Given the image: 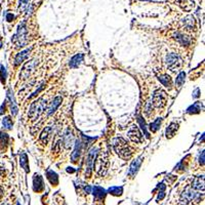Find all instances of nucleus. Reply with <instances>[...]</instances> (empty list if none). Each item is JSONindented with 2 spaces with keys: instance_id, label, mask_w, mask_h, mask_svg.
Here are the masks:
<instances>
[{
  "instance_id": "nucleus-14",
  "label": "nucleus",
  "mask_w": 205,
  "mask_h": 205,
  "mask_svg": "<svg viewBox=\"0 0 205 205\" xmlns=\"http://www.w3.org/2000/svg\"><path fill=\"white\" fill-rule=\"evenodd\" d=\"M30 52H31V49H26V50L21 51L20 53H17V55L15 57V66H19V65H21L22 63H23L27 57H28V55H30Z\"/></svg>"
},
{
  "instance_id": "nucleus-27",
  "label": "nucleus",
  "mask_w": 205,
  "mask_h": 205,
  "mask_svg": "<svg viewBox=\"0 0 205 205\" xmlns=\"http://www.w3.org/2000/svg\"><path fill=\"white\" fill-rule=\"evenodd\" d=\"M122 192H123V190H122V188H119V187H112V188L109 189V193L115 196L121 195Z\"/></svg>"
},
{
  "instance_id": "nucleus-22",
  "label": "nucleus",
  "mask_w": 205,
  "mask_h": 205,
  "mask_svg": "<svg viewBox=\"0 0 205 205\" xmlns=\"http://www.w3.org/2000/svg\"><path fill=\"white\" fill-rule=\"evenodd\" d=\"M180 3L182 7L185 10H191L194 7V1L193 0H180Z\"/></svg>"
},
{
  "instance_id": "nucleus-33",
  "label": "nucleus",
  "mask_w": 205,
  "mask_h": 205,
  "mask_svg": "<svg viewBox=\"0 0 205 205\" xmlns=\"http://www.w3.org/2000/svg\"><path fill=\"white\" fill-rule=\"evenodd\" d=\"M2 194H3V190H2V188L0 187V198L2 197Z\"/></svg>"
},
{
  "instance_id": "nucleus-17",
  "label": "nucleus",
  "mask_w": 205,
  "mask_h": 205,
  "mask_svg": "<svg viewBox=\"0 0 205 205\" xmlns=\"http://www.w3.org/2000/svg\"><path fill=\"white\" fill-rule=\"evenodd\" d=\"M184 25L188 30H195L196 27V21L192 15H188V17H185L184 20Z\"/></svg>"
},
{
  "instance_id": "nucleus-3",
  "label": "nucleus",
  "mask_w": 205,
  "mask_h": 205,
  "mask_svg": "<svg viewBox=\"0 0 205 205\" xmlns=\"http://www.w3.org/2000/svg\"><path fill=\"white\" fill-rule=\"evenodd\" d=\"M12 41L17 47H24V46H26L28 44V30H27V25L25 21L22 22L19 25L17 34L13 36Z\"/></svg>"
},
{
  "instance_id": "nucleus-23",
  "label": "nucleus",
  "mask_w": 205,
  "mask_h": 205,
  "mask_svg": "<svg viewBox=\"0 0 205 205\" xmlns=\"http://www.w3.org/2000/svg\"><path fill=\"white\" fill-rule=\"evenodd\" d=\"M161 122H162L161 118H158L156 121H154L153 123L150 124V127H149V128H150V130L152 131V132H156V131L159 129L160 125H161Z\"/></svg>"
},
{
  "instance_id": "nucleus-31",
  "label": "nucleus",
  "mask_w": 205,
  "mask_h": 205,
  "mask_svg": "<svg viewBox=\"0 0 205 205\" xmlns=\"http://www.w3.org/2000/svg\"><path fill=\"white\" fill-rule=\"evenodd\" d=\"M0 79H1L2 83L5 82V69L2 65H0Z\"/></svg>"
},
{
  "instance_id": "nucleus-29",
  "label": "nucleus",
  "mask_w": 205,
  "mask_h": 205,
  "mask_svg": "<svg viewBox=\"0 0 205 205\" xmlns=\"http://www.w3.org/2000/svg\"><path fill=\"white\" fill-rule=\"evenodd\" d=\"M7 140H8V137L6 133L4 132H0V147L4 146V145H7Z\"/></svg>"
},
{
  "instance_id": "nucleus-24",
  "label": "nucleus",
  "mask_w": 205,
  "mask_h": 205,
  "mask_svg": "<svg viewBox=\"0 0 205 205\" xmlns=\"http://www.w3.org/2000/svg\"><path fill=\"white\" fill-rule=\"evenodd\" d=\"M93 194H95V196L97 198V199H102V198L105 197V191L102 190V188H100V187H95V189H93Z\"/></svg>"
},
{
  "instance_id": "nucleus-2",
  "label": "nucleus",
  "mask_w": 205,
  "mask_h": 205,
  "mask_svg": "<svg viewBox=\"0 0 205 205\" xmlns=\"http://www.w3.org/2000/svg\"><path fill=\"white\" fill-rule=\"evenodd\" d=\"M113 147H114L115 152L117 153V155L120 158L124 160H127L131 156L133 155V150L130 146L128 145V142L122 137H117L113 142Z\"/></svg>"
},
{
  "instance_id": "nucleus-12",
  "label": "nucleus",
  "mask_w": 205,
  "mask_h": 205,
  "mask_svg": "<svg viewBox=\"0 0 205 205\" xmlns=\"http://www.w3.org/2000/svg\"><path fill=\"white\" fill-rule=\"evenodd\" d=\"M95 155H97L95 150V149H92V150L89 152V154H88L87 158H86V173H87V175L90 174L91 169L93 168V161H95Z\"/></svg>"
},
{
  "instance_id": "nucleus-26",
  "label": "nucleus",
  "mask_w": 205,
  "mask_h": 205,
  "mask_svg": "<svg viewBox=\"0 0 205 205\" xmlns=\"http://www.w3.org/2000/svg\"><path fill=\"white\" fill-rule=\"evenodd\" d=\"M2 124L6 129H12V121L10 119V117H4L2 120Z\"/></svg>"
},
{
  "instance_id": "nucleus-21",
  "label": "nucleus",
  "mask_w": 205,
  "mask_h": 205,
  "mask_svg": "<svg viewBox=\"0 0 205 205\" xmlns=\"http://www.w3.org/2000/svg\"><path fill=\"white\" fill-rule=\"evenodd\" d=\"M80 153H81V142L80 141H76V146H75V150L72 153V162H77V160L79 159Z\"/></svg>"
},
{
  "instance_id": "nucleus-30",
  "label": "nucleus",
  "mask_w": 205,
  "mask_h": 205,
  "mask_svg": "<svg viewBox=\"0 0 205 205\" xmlns=\"http://www.w3.org/2000/svg\"><path fill=\"white\" fill-rule=\"evenodd\" d=\"M28 4H29V0H21L20 1V10L24 12L25 9H27L28 8Z\"/></svg>"
},
{
  "instance_id": "nucleus-11",
  "label": "nucleus",
  "mask_w": 205,
  "mask_h": 205,
  "mask_svg": "<svg viewBox=\"0 0 205 205\" xmlns=\"http://www.w3.org/2000/svg\"><path fill=\"white\" fill-rule=\"evenodd\" d=\"M62 101H63L62 97H55L52 101L49 102V104H48V106H47V109H46V111H47V113H46V114H47V116L52 114V113L57 110V107L61 105Z\"/></svg>"
},
{
  "instance_id": "nucleus-16",
  "label": "nucleus",
  "mask_w": 205,
  "mask_h": 205,
  "mask_svg": "<svg viewBox=\"0 0 205 205\" xmlns=\"http://www.w3.org/2000/svg\"><path fill=\"white\" fill-rule=\"evenodd\" d=\"M177 129H179V124L175 123V122L170 123V125L166 128V137L167 139H171V137L177 133Z\"/></svg>"
},
{
  "instance_id": "nucleus-1",
  "label": "nucleus",
  "mask_w": 205,
  "mask_h": 205,
  "mask_svg": "<svg viewBox=\"0 0 205 205\" xmlns=\"http://www.w3.org/2000/svg\"><path fill=\"white\" fill-rule=\"evenodd\" d=\"M48 102V97L47 95H43V97H39L37 101L32 102L30 106L28 112V118H30L31 121H36L37 119L43 114V112L47 108Z\"/></svg>"
},
{
  "instance_id": "nucleus-10",
  "label": "nucleus",
  "mask_w": 205,
  "mask_h": 205,
  "mask_svg": "<svg viewBox=\"0 0 205 205\" xmlns=\"http://www.w3.org/2000/svg\"><path fill=\"white\" fill-rule=\"evenodd\" d=\"M192 189L198 192H202L204 191V177L203 175L200 177H196L192 182Z\"/></svg>"
},
{
  "instance_id": "nucleus-19",
  "label": "nucleus",
  "mask_w": 205,
  "mask_h": 205,
  "mask_svg": "<svg viewBox=\"0 0 205 205\" xmlns=\"http://www.w3.org/2000/svg\"><path fill=\"white\" fill-rule=\"evenodd\" d=\"M159 81L163 84L165 87H169L170 88L172 86V79L170 78V76L167 74H163L159 76Z\"/></svg>"
},
{
  "instance_id": "nucleus-32",
  "label": "nucleus",
  "mask_w": 205,
  "mask_h": 205,
  "mask_svg": "<svg viewBox=\"0 0 205 205\" xmlns=\"http://www.w3.org/2000/svg\"><path fill=\"white\" fill-rule=\"evenodd\" d=\"M12 19H13V15H12V13H8L7 17H6V20H7L8 22H12Z\"/></svg>"
},
{
  "instance_id": "nucleus-15",
  "label": "nucleus",
  "mask_w": 205,
  "mask_h": 205,
  "mask_svg": "<svg viewBox=\"0 0 205 205\" xmlns=\"http://www.w3.org/2000/svg\"><path fill=\"white\" fill-rule=\"evenodd\" d=\"M82 62H83V55L82 53H78L75 57H73L72 60L70 61V68L72 69L78 68Z\"/></svg>"
},
{
  "instance_id": "nucleus-25",
  "label": "nucleus",
  "mask_w": 205,
  "mask_h": 205,
  "mask_svg": "<svg viewBox=\"0 0 205 205\" xmlns=\"http://www.w3.org/2000/svg\"><path fill=\"white\" fill-rule=\"evenodd\" d=\"M28 159H27V155L26 154H22L21 155V166L23 167L24 169L28 172L29 171V167H28Z\"/></svg>"
},
{
  "instance_id": "nucleus-20",
  "label": "nucleus",
  "mask_w": 205,
  "mask_h": 205,
  "mask_svg": "<svg viewBox=\"0 0 205 205\" xmlns=\"http://www.w3.org/2000/svg\"><path fill=\"white\" fill-rule=\"evenodd\" d=\"M44 189L43 180L40 177V175H35L34 177V191L36 192H41Z\"/></svg>"
},
{
  "instance_id": "nucleus-8",
  "label": "nucleus",
  "mask_w": 205,
  "mask_h": 205,
  "mask_svg": "<svg viewBox=\"0 0 205 205\" xmlns=\"http://www.w3.org/2000/svg\"><path fill=\"white\" fill-rule=\"evenodd\" d=\"M127 135H128L129 140L133 142L140 144V142H142V135L141 131H140V129L137 128V126H131V128L129 129Z\"/></svg>"
},
{
  "instance_id": "nucleus-28",
  "label": "nucleus",
  "mask_w": 205,
  "mask_h": 205,
  "mask_svg": "<svg viewBox=\"0 0 205 205\" xmlns=\"http://www.w3.org/2000/svg\"><path fill=\"white\" fill-rule=\"evenodd\" d=\"M185 78H186V74H185V72H180L179 74V76H177V85L179 86V87H180V86L184 84L185 82Z\"/></svg>"
},
{
  "instance_id": "nucleus-13",
  "label": "nucleus",
  "mask_w": 205,
  "mask_h": 205,
  "mask_svg": "<svg viewBox=\"0 0 205 205\" xmlns=\"http://www.w3.org/2000/svg\"><path fill=\"white\" fill-rule=\"evenodd\" d=\"M142 164V158H139V159H137L135 161L132 162V164L130 165V168H129V171H128V177H133L135 174H137V172L139 171V168L140 166H141Z\"/></svg>"
},
{
  "instance_id": "nucleus-9",
  "label": "nucleus",
  "mask_w": 205,
  "mask_h": 205,
  "mask_svg": "<svg viewBox=\"0 0 205 205\" xmlns=\"http://www.w3.org/2000/svg\"><path fill=\"white\" fill-rule=\"evenodd\" d=\"M52 132H53L52 126H47V127H45V129L42 131L41 134H40V137H39V141L42 142V145H44V146L47 145V142H49L51 135H52Z\"/></svg>"
},
{
  "instance_id": "nucleus-4",
  "label": "nucleus",
  "mask_w": 205,
  "mask_h": 205,
  "mask_svg": "<svg viewBox=\"0 0 205 205\" xmlns=\"http://www.w3.org/2000/svg\"><path fill=\"white\" fill-rule=\"evenodd\" d=\"M108 164V157L106 154H100L97 158H95V161H93V167L95 168V171L99 175H104L107 172Z\"/></svg>"
},
{
  "instance_id": "nucleus-5",
  "label": "nucleus",
  "mask_w": 205,
  "mask_h": 205,
  "mask_svg": "<svg viewBox=\"0 0 205 205\" xmlns=\"http://www.w3.org/2000/svg\"><path fill=\"white\" fill-rule=\"evenodd\" d=\"M167 100H168V97H167V95L165 91H163L162 89H157L153 93L151 105H152L153 107H155V108L162 109L166 106Z\"/></svg>"
},
{
  "instance_id": "nucleus-6",
  "label": "nucleus",
  "mask_w": 205,
  "mask_h": 205,
  "mask_svg": "<svg viewBox=\"0 0 205 205\" xmlns=\"http://www.w3.org/2000/svg\"><path fill=\"white\" fill-rule=\"evenodd\" d=\"M166 67L169 71L173 73H177V71H179L180 68V65H182V61H180V57L174 52L168 53L165 59Z\"/></svg>"
},
{
  "instance_id": "nucleus-7",
  "label": "nucleus",
  "mask_w": 205,
  "mask_h": 205,
  "mask_svg": "<svg viewBox=\"0 0 205 205\" xmlns=\"http://www.w3.org/2000/svg\"><path fill=\"white\" fill-rule=\"evenodd\" d=\"M197 191L193 190L192 188H187L185 189L184 193L182 194V198H180V201L182 203H189V202H192L194 199L198 196V193H196Z\"/></svg>"
},
{
  "instance_id": "nucleus-18",
  "label": "nucleus",
  "mask_w": 205,
  "mask_h": 205,
  "mask_svg": "<svg viewBox=\"0 0 205 205\" xmlns=\"http://www.w3.org/2000/svg\"><path fill=\"white\" fill-rule=\"evenodd\" d=\"M202 108H203V107H202V102H196L195 104L192 105V106L187 110V113H189V114H198V113H200V111L202 110Z\"/></svg>"
}]
</instances>
